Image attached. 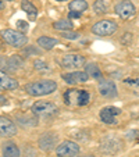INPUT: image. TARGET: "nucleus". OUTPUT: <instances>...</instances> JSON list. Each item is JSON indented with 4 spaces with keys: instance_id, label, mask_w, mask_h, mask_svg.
<instances>
[{
    "instance_id": "1",
    "label": "nucleus",
    "mask_w": 139,
    "mask_h": 157,
    "mask_svg": "<svg viewBox=\"0 0 139 157\" xmlns=\"http://www.w3.org/2000/svg\"><path fill=\"white\" fill-rule=\"evenodd\" d=\"M25 92L29 96H35V98H41V96H48L50 93L57 90V82L53 79H41V81H33L25 85Z\"/></svg>"
},
{
    "instance_id": "2",
    "label": "nucleus",
    "mask_w": 139,
    "mask_h": 157,
    "mask_svg": "<svg viewBox=\"0 0 139 157\" xmlns=\"http://www.w3.org/2000/svg\"><path fill=\"white\" fill-rule=\"evenodd\" d=\"M64 103L67 106H74V107H82L86 106L91 100V95L85 89H67L63 95Z\"/></svg>"
},
{
    "instance_id": "3",
    "label": "nucleus",
    "mask_w": 139,
    "mask_h": 157,
    "mask_svg": "<svg viewBox=\"0 0 139 157\" xmlns=\"http://www.w3.org/2000/svg\"><path fill=\"white\" fill-rule=\"evenodd\" d=\"M31 111H32V114L35 117H39V118H49V117L56 116L59 109H57V106L54 103H52V101L38 100L32 104Z\"/></svg>"
},
{
    "instance_id": "4",
    "label": "nucleus",
    "mask_w": 139,
    "mask_h": 157,
    "mask_svg": "<svg viewBox=\"0 0 139 157\" xmlns=\"http://www.w3.org/2000/svg\"><path fill=\"white\" fill-rule=\"evenodd\" d=\"M0 35H2V38H3V40L6 42V43L10 44V46H13V48L21 49L28 43V38L22 32H20V31L10 29L9 28V29L2 31Z\"/></svg>"
},
{
    "instance_id": "5",
    "label": "nucleus",
    "mask_w": 139,
    "mask_h": 157,
    "mask_svg": "<svg viewBox=\"0 0 139 157\" xmlns=\"http://www.w3.org/2000/svg\"><path fill=\"white\" fill-rule=\"evenodd\" d=\"M117 29H118V25L113 20H100L95 22L91 28L92 33H95L96 36H110Z\"/></svg>"
},
{
    "instance_id": "6",
    "label": "nucleus",
    "mask_w": 139,
    "mask_h": 157,
    "mask_svg": "<svg viewBox=\"0 0 139 157\" xmlns=\"http://www.w3.org/2000/svg\"><path fill=\"white\" fill-rule=\"evenodd\" d=\"M78 153H79V145L72 140H64L56 147L57 157H75Z\"/></svg>"
},
{
    "instance_id": "7",
    "label": "nucleus",
    "mask_w": 139,
    "mask_h": 157,
    "mask_svg": "<svg viewBox=\"0 0 139 157\" xmlns=\"http://www.w3.org/2000/svg\"><path fill=\"white\" fill-rule=\"evenodd\" d=\"M85 64H86L85 57L81 56V54H77V53L65 54V56L61 59L63 68H67V70H78V68H82V67H85Z\"/></svg>"
},
{
    "instance_id": "8",
    "label": "nucleus",
    "mask_w": 139,
    "mask_h": 157,
    "mask_svg": "<svg viewBox=\"0 0 139 157\" xmlns=\"http://www.w3.org/2000/svg\"><path fill=\"white\" fill-rule=\"evenodd\" d=\"M114 11L120 18H122V20H128V18H131V17L135 15L136 9H135V6H133V3L131 2V0H121V2H118V3L115 4Z\"/></svg>"
},
{
    "instance_id": "9",
    "label": "nucleus",
    "mask_w": 139,
    "mask_h": 157,
    "mask_svg": "<svg viewBox=\"0 0 139 157\" xmlns=\"http://www.w3.org/2000/svg\"><path fill=\"white\" fill-rule=\"evenodd\" d=\"M38 145L41 150L50 151L53 149H56L57 145H59V136L54 132H44L38 139Z\"/></svg>"
},
{
    "instance_id": "10",
    "label": "nucleus",
    "mask_w": 139,
    "mask_h": 157,
    "mask_svg": "<svg viewBox=\"0 0 139 157\" xmlns=\"http://www.w3.org/2000/svg\"><path fill=\"white\" fill-rule=\"evenodd\" d=\"M98 90H99V93L106 99H114V98H117V95H118V90H117L115 83L110 79L99 81Z\"/></svg>"
},
{
    "instance_id": "11",
    "label": "nucleus",
    "mask_w": 139,
    "mask_h": 157,
    "mask_svg": "<svg viewBox=\"0 0 139 157\" xmlns=\"http://www.w3.org/2000/svg\"><path fill=\"white\" fill-rule=\"evenodd\" d=\"M121 114V110L118 107H114V106H107V107H103L99 113V117L100 120L107 125H115L117 124V120L115 117Z\"/></svg>"
},
{
    "instance_id": "12",
    "label": "nucleus",
    "mask_w": 139,
    "mask_h": 157,
    "mask_svg": "<svg viewBox=\"0 0 139 157\" xmlns=\"http://www.w3.org/2000/svg\"><path fill=\"white\" fill-rule=\"evenodd\" d=\"M63 81L68 85H77V83H85L89 79L88 74L85 71H72V72H67V74L61 75Z\"/></svg>"
},
{
    "instance_id": "13",
    "label": "nucleus",
    "mask_w": 139,
    "mask_h": 157,
    "mask_svg": "<svg viewBox=\"0 0 139 157\" xmlns=\"http://www.w3.org/2000/svg\"><path fill=\"white\" fill-rule=\"evenodd\" d=\"M17 135V125L7 117H0V136L11 138Z\"/></svg>"
},
{
    "instance_id": "14",
    "label": "nucleus",
    "mask_w": 139,
    "mask_h": 157,
    "mask_svg": "<svg viewBox=\"0 0 139 157\" xmlns=\"http://www.w3.org/2000/svg\"><path fill=\"white\" fill-rule=\"evenodd\" d=\"M18 81L0 70V90H15L18 89Z\"/></svg>"
},
{
    "instance_id": "15",
    "label": "nucleus",
    "mask_w": 139,
    "mask_h": 157,
    "mask_svg": "<svg viewBox=\"0 0 139 157\" xmlns=\"http://www.w3.org/2000/svg\"><path fill=\"white\" fill-rule=\"evenodd\" d=\"M2 153H3V157H20L21 156L20 147L17 146V143L11 142V140L3 143V146H2Z\"/></svg>"
},
{
    "instance_id": "16",
    "label": "nucleus",
    "mask_w": 139,
    "mask_h": 157,
    "mask_svg": "<svg viewBox=\"0 0 139 157\" xmlns=\"http://www.w3.org/2000/svg\"><path fill=\"white\" fill-rule=\"evenodd\" d=\"M85 72L92 79H96V81L103 79V74H102L99 65L95 64V63H88V64H85Z\"/></svg>"
},
{
    "instance_id": "17",
    "label": "nucleus",
    "mask_w": 139,
    "mask_h": 157,
    "mask_svg": "<svg viewBox=\"0 0 139 157\" xmlns=\"http://www.w3.org/2000/svg\"><path fill=\"white\" fill-rule=\"evenodd\" d=\"M36 43H38L39 48L44 49V50H52L59 44V40L54 38H50V36H41V38L36 39Z\"/></svg>"
},
{
    "instance_id": "18",
    "label": "nucleus",
    "mask_w": 139,
    "mask_h": 157,
    "mask_svg": "<svg viewBox=\"0 0 139 157\" xmlns=\"http://www.w3.org/2000/svg\"><path fill=\"white\" fill-rule=\"evenodd\" d=\"M21 9H22V11L27 13L31 20H35L36 15H38V9L33 6L31 0H22L21 2Z\"/></svg>"
},
{
    "instance_id": "19",
    "label": "nucleus",
    "mask_w": 139,
    "mask_h": 157,
    "mask_svg": "<svg viewBox=\"0 0 139 157\" xmlns=\"http://www.w3.org/2000/svg\"><path fill=\"white\" fill-rule=\"evenodd\" d=\"M88 2L86 0H71L70 4H68V9L71 11H77V13H85L88 10Z\"/></svg>"
},
{
    "instance_id": "20",
    "label": "nucleus",
    "mask_w": 139,
    "mask_h": 157,
    "mask_svg": "<svg viewBox=\"0 0 139 157\" xmlns=\"http://www.w3.org/2000/svg\"><path fill=\"white\" fill-rule=\"evenodd\" d=\"M22 65V59L17 54H13L10 59H7V70H11V71H15Z\"/></svg>"
},
{
    "instance_id": "21",
    "label": "nucleus",
    "mask_w": 139,
    "mask_h": 157,
    "mask_svg": "<svg viewBox=\"0 0 139 157\" xmlns=\"http://www.w3.org/2000/svg\"><path fill=\"white\" fill-rule=\"evenodd\" d=\"M74 24L71 22V20H60L53 22V28L56 31H71Z\"/></svg>"
},
{
    "instance_id": "22",
    "label": "nucleus",
    "mask_w": 139,
    "mask_h": 157,
    "mask_svg": "<svg viewBox=\"0 0 139 157\" xmlns=\"http://www.w3.org/2000/svg\"><path fill=\"white\" fill-rule=\"evenodd\" d=\"M93 11L99 15H103L107 13V6L104 3L103 0H96L95 3H93Z\"/></svg>"
},
{
    "instance_id": "23",
    "label": "nucleus",
    "mask_w": 139,
    "mask_h": 157,
    "mask_svg": "<svg viewBox=\"0 0 139 157\" xmlns=\"http://www.w3.org/2000/svg\"><path fill=\"white\" fill-rule=\"evenodd\" d=\"M33 67H35V70L39 72H49L50 71L49 65L46 64V61H43V60H35V61H33Z\"/></svg>"
},
{
    "instance_id": "24",
    "label": "nucleus",
    "mask_w": 139,
    "mask_h": 157,
    "mask_svg": "<svg viewBox=\"0 0 139 157\" xmlns=\"http://www.w3.org/2000/svg\"><path fill=\"white\" fill-rule=\"evenodd\" d=\"M61 36L65 39H70V40H75V39L79 38V33L78 32H74V31H63L61 32Z\"/></svg>"
},
{
    "instance_id": "25",
    "label": "nucleus",
    "mask_w": 139,
    "mask_h": 157,
    "mask_svg": "<svg viewBox=\"0 0 139 157\" xmlns=\"http://www.w3.org/2000/svg\"><path fill=\"white\" fill-rule=\"evenodd\" d=\"M17 121H20L21 124L27 127V125H31V127H35L36 125V120H31V118H24V117H18Z\"/></svg>"
},
{
    "instance_id": "26",
    "label": "nucleus",
    "mask_w": 139,
    "mask_h": 157,
    "mask_svg": "<svg viewBox=\"0 0 139 157\" xmlns=\"http://www.w3.org/2000/svg\"><path fill=\"white\" fill-rule=\"evenodd\" d=\"M17 31H20V32H25V31H28V28H29V25H28V22H25V21L20 20L17 22Z\"/></svg>"
},
{
    "instance_id": "27",
    "label": "nucleus",
    "mask_w": 139,
    "mask_h": 157,
    "mask_svg": "<svg viewBox=\"0 0 139 157\" xmlns=\"http://www.w3.org/2000/svg\"><path fill=\"white\" fill-rule=\"evenodd\" d=\"M124 83L128 86H132V88H139V79H135V78H128V79H124Z\"/></svg>"
},
{
    "instance_id": "28",
    "label": "nucleus",
    "mask_w": 139,
    "mask_h": 157,
    "mask_svg": "<svg viewBox=\"0 0 139 157\" xmlns=\"http://www.w3.org/2000/svg\"><path fill=\"white\" fill-rule=\"evenodd\" d=\"M81 13H77V11H70V14H68V18L70 20H75V18H79L81 17Z\"/></svg>"
},
{
    "instance_id": "29",
    "label": "nucleus",
    "mask_w": 139,
    "mask_h": 157,
    "mask_svg": "<svg viewBox=\"0 0 139 157\" xmlns=\"http://www.w3.org/2000/svg\"><path fill=\"white\" fill-rule=\"evenodd\" d=\"M9 101H7V99L4 98V96H2L0 95V106H4V104H7Z\"/></svg>"
},
{
    "instance_id": "30",
    "label": "nucleus",
    "mask_w": 139,
    "mask_h": 157,
    "mask_svg": "<svg viewBox=\"0 0 139 157\" xmlns=\"http://www.w3.org/2000/svg\"><path fill=\"white\" fill-rule=\"evenodd\" d=\"M136 135H138V132H136V131H131V132H129V135H128V133H127V136L129 138V139H132V138H135Z\"/></svg>"
},
{
    "instance_id": "31",
    "label": "nucleus",
    "mask_w": 139,
    "mask_h": 157,
    "mask_svg": "<svg viewBox=\"0 0 139 157\" xmlns=\"http://www.w3.org/2000/svg\"><path fill=\"white\" fill-rule=\"evenodd\" d=\"M4 9V3H3V0H0V10H3Z\"/></svg>"
},
{
    "instance_id": "32",
    "label": "nucleus",
    "mask_w": 139,
    "mask_h": 157,
    "mask_svg": "<svg viewBox=\"0 0 139 157\" xmlns=\"http://www.w3.org/2000/svg\"><path fill=\"white\" fill-rule=\"evenodd\" d=\"M82 157H95V156H92V154H86V156H82Z\"/></svg>"
},
{
    "instance_id": "33",
    "label": "nucleus",
    "mask_w": 139,
    "mask_h": 157,
    "mask_svg": "<svg viewBox=\"0 0 139 157\" xmlns=\"http://www.w3.org/2000/svg\"><path fill=\"white\" fill-rule=\"evenodd\" d=\"M56 2H67V0H56Z\"/></svg>"
},
{
    "instance_id": "34",
    "label": "nucleus",
    "mask_w": 139,
    "mask_h": 157,
    "mask_svg": "<svg viewBox=\"0 0 139 157\" xmlns=\"http://www.w3.org/2000/svg\"><path fill=\"white\" fill-rule=\"evenodd\" d=\"M7 2H14V0H7Z\"/></svg>"
}]
</instances>
